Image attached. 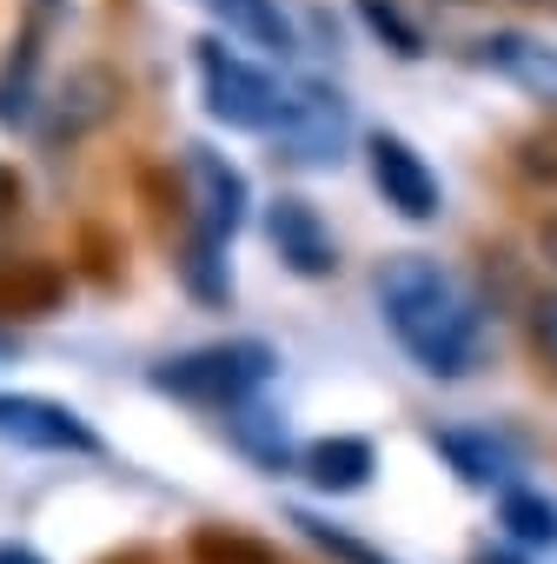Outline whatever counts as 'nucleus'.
Here are the masks:
<instances>
[{"mask_svg": "<svg viewBox=\"0 0 557 564\" xmlns=\"http://www.w3.org/2000/svg\"><path fill=\"white\" fill-rule=\"evenodd\" d=\"M471 61L491 67L498 80H511L517 94L557 107V47H550V41L524 34V28H498V34H484V41L471 47Z\"/></svg>", "mask_w": 557, "mask_h": 564, "instance_id": "9", "label": "nucleus"}, {"mask_svg": "<svg viewBox=\"0 0 557 564\" xmlns=\"http://www.w3.org/2000/svg\"><path fill=\"white\" fill-rule=\"evenodd\" d=\"M0 438H14L28 452H74V458H94L100 452V432L54 405V399H34V392H0Z\"/></svg>", "mask_w": 557, "mask_h": 564, "instance_id": "6", "label": "nucleus"}, {"mask_svg": "<svg viewBox=\"0 0 557 564\" xmlns=\"http://www.w3.org/2000/svg\"><path fill=\"white\" fill-rule=\"evenodd\" d=\"M8 206H14V173L0 166V213H8Z\"/></svg>", "mask_w": 557, "mask_h": 564, "instance_id": "19", "label": "nucleus"}, {"mask_svg": "<svg viewBox=\"0 0 557 564\" xmlns=\"http://www.w3.org/2000/svg\"><path fill=\"white\" fill-rule=\"evenodd\" d=\"M379 319L425 379H471L491 352L484 300L425 252H398L379 272Z\"/></svg>", "mask_w": 557, "mask_h": 564, "instance_id": "1", "label": "nucleus"}, {"mask_svg": "<svg viewBox=\"0 0 557 564\" xmlns=\"http://www.w3.org/2000/svg\"><path fill=\"white\" fill-rule=\"evenodd\" d=\"M359 14H365L379 34H392V41H398V54H418V28H412L398 8H385V0H359Z\"/></svg>", "mask_w": 557, "mask_h": 564, "instance_id": "16", "label": "nucleus"}, {"mask_svg": "<svg viewBox=\"0 0 557 564\" xmlns=\"http://www.w3.org/2000/svg\"><path fill=\"white\" fill-rule=\"evenodd\" d=\"M278 372L272 346L259 339H219V346H193L179 359H160L153 366V386L186 399V405H206V412H239L265 392V379Z\"/></svg>", "mask_w": 557, "mask_h": 564, "instance_id": "2", "label": "nucleus"}, {"mask_svg": "<svg viewBox=\"0 0 557 564\" xmlns=\"http://www.w3.org/2000/svg\"><path fill=\"white\" fill-rule=\"evenodd\" d=\"M432 452L478 491H504L511 471H517V452L498 438V432H432Z\"/></svg>", "mask_w": 557, "mask_h": 564, "instance_id": "11", "label": "nucleus"}, {"mask_svg": "<svg viewBox=\"0 0 557 564\" xmlns=\"http://www.w3.org/2000/svg\"><path fill=\"white\" fill-rule=\"evenodd\" d=\"M293 524L326 551V557H339V564H392V557H379L372 544H359V538H346V531H332V524H319L313 511H293Z\"/></svg>", "mask_w": 557, "mask_h": 564, "instance_id": "14", "label": "nucleus"}, {"mask_svg": "<svg viewBox=\"0 0 557 564\" xmlns=\"http://www.w3.org/2000/svg\"><path fill=\"white\" fill-rule=\"evenodd\" d=\"M471 564H524V557H511V551H478Z\"/></svg>", "mask_w": 557, "mask_h": 564, "instance_id": "20", "label": "nucleus"}, {"mask_svg": "<svg viewBox=\"0 0 557 564\" xmlns=\"http://www.w3.org/2000/svg\"><path fill=\"white\" fill-rule=\"evenodd\" d=\"M524 333H531V352L544 359V372L557 379V293H537L524 306Z\"/></svg>", "mask_w": 557, "mask_h": 564, "instance_id": "15", "label": "nucleus"}, {"mask_svg": "<svg viewBox=\"0 0 557 564\" xmlns=\"http://www.w3.org/2000/svg\"><path fill=\"white\" fill-rule=\"evenodd\" d=\"M365 160H372V186L385 193V206L412 226L438 219V173L425 166V153L398 133H372L365 140Z\"/></svg>", "mask_w": 557, "mask_h": 564, "instance_id": "7", "label": "nucleus"}, {"mask_svg": "<svg viewBox=\"0 0 557 564\" xmlns=\"http://www.w3.org/2000/svg\"><path fill=\"white\" fill-rule=\"evenodd\" d=\"M193 8L212 14L232 41H245V47H259V54H278V61H286V54L299 47L293 14L278 8V0H193Z\"/></svg>", "mask_w": 557, "mask_h": 564, "instance_id": "10", "label": "nucleus"}, {"mask_svg": "<svg viewBox=\"0 0 557 564\" xmlns=\"http://www.w3.org/2000/svg\"><path fill=\"white\" fill-rule=\"evenodd\" d=\"M537 259L550 265V279H557V213H544L537 219Z\"/></svg>", "mask_w": 557, "mask_h": 564, "instance_id": "17", "label": "nucleus"}, {"mask_svg": "<svg viewBox=\"0 0 557 564\" xmlns=\"http://www.w3.org/2000/svg\"><path fill=\"white\" fill-rule=\"evenodd\" d=\"M265 239H272V252L286 259L299 279H332V272H339L332 226H326L319 206H306L299 193H278V199L265 206Z\"/></svg>", "mask_w": 557, "mask_h": 564, "instance_id": "8", "label": "nucleus"}, {"mask_svg": "<svg viewBox=\"0 0 557 564\" xmlns=\"http://www.w3.org/2000/svg\"><path fill=\"white\" fill-rule=\"evenodd\" d=\"M299 465H306V478H313L319 491H359V485H365V478L379 471L372 445H365V438H352V432L313 438V445L299 452Z\"/></svg>", "mask_w": 557, "mask_h": 564, "instance_id": "12", "label": "nucleus"}, {"mask_svg": "<svg viewBox=\"0 0 557 564\" xmlns=\"http://www.w3.org/2000/svg\"><path fill=\"white\" fill-rule=\"evenodd\" d=\"M0 352H8V346H0Z\"/></svg>", "mask_w": 557, "mask_h": 564, "instance_id": "21", "label": "nucleus"}, {"mask_svg": "<svg viewBox=\"0 0 557 564\" xmlns=\"http://www.w3.org/2000/svg\"><path fill=\"white\" fill-rule=\"evenodd\" d=\"M272 147L293 166H339L352 147V107L332 80H293L272 120Z\"/></svg>", "mask_w": 557, "mask_h": 564, "instance_id": "3", "label": "nucleus"}, {"mask_svg": "<svg viewBox=\"0 0 557 564\" xmlns=\"http://www.w3.org/2000/svg\"><path fill=\"white\" fill-rule=\"evenodd\" d=\"M199 87H206V113L219 127H239V133H272L278 107H286V87L259 61L226 54L219 41H199Z\"/></svg>", "mask_w": 557, "mask_h": 564, "instance_id": "4", "label": "nucleus"}, {"mask_svg": "<svg viewBox=\"0 0 557 564\" xmlns=\"http://www.w3.org/2000/svg\"><path fill=\"white\" fill-rule=\"evenodd\" d=\"M186 206H193V239L206 246H232V232L245 226V180L232 160L186 147Z\"/></svg>", "mask_w": 557, "mask_h": 564, "instance_id": "5", "label": "nucleus"}, {"mask_svg": "<svg viewBox=\"0 0 557 564\" xmlns=\"http://www.w3.org/2000/svg\"><path fill=\"white\" fill-rule=\"evenodd\" d=\"M0 564H47L34 544H0Z\"/></svg>", "mask_w": 557, "mask_h": 564, "instance_id": "18", "label": "nucleus"}, {"mask_svg": "<svg viewBox=\"0 0 557 564\" xmlns=\"http://www.w3.org/2000/svg\"><path fill=\"white\" fill-rule=\"evenodd\" d=\"M498 524L531 544V551H557V498L531 491V485H504L498 491Z\"/></svg>", "mask_w": 557, "mask_h": 564, "instance_id": "13", "label": "nucleus"}]
</instances>
